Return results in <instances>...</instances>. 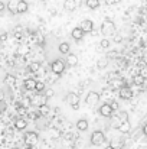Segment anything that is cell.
<instances>
[{
  "label": "cell",
  "mask_w": 147,
  "mask_h": 149,
  "mask_svg": "<svg viewBox=\"0 0 147 149\" xmlns=\"http://www.w3.org/2000/svg\"><path fill=\"white\" fill-rule=\"evenodd\" d=\"M29 68H30V71H32V72H38V71H39V68H41V64H39V62H32Z\"/></svg>",
  "instance_id": "25"
},
{
  "label": "cell",
  "mask_w": 147,
  "mask_h": 149,
  "mask_svg": "<svg viewBox=\"0 0 147 149\" xmlns=\"http://www.w3.org/2000/svg\"><path fill=\"white\" fill-rule=\"evenodd\" d=\"M45 90H46V88H45V84H43L42 81H38V83H36V90H35V91H36V93H43Z\"/></svg>",
  "instance_id": "24"
},
{
  "label": "cell",
  "mask_w": 147,
  "mask_h": 149,
  "mask_svg": "<svg viewBox=\"0 0 147 149\" xmlns=\"http://www.w3.org/2000/svg\"><path fill=\"white\" fill-rule=\"evenodd\" d=\"M118 117L124 122V120H128V114H127V111H118Z\"/></svg>",
  "instance_id": "26"
},
{
  "label": "cell",
  "mask_w": 147,
  "mask_h": 149,
  "mask_svg": "<svg viewBox=\"0 0 147 149\" xmlns=\"http://www.w3.org/2000/svg\"><path fill=\"white\" fill-rule=\"evenodd\" d=\"M12 149H19V148H12Z\"/></svg>",
  "instance_id": "39"
},
{
  "label": "cell",
  "mask_w": 147,
  "mask_h": 149,
  "mask_svg": "<svg viewBox=\"0 0 147 149\" xmlns=\"http://www.w3.org/2000/svg\"><path fill=\"white\" fill-rule=\"evenodd\" d=\"M111 107H112V109H114V110H117V109H118V103H117V101H115V100H114V101H112V103H111Z\"/></svg>",
  "instance_id": "33"
},
{
  "label": "cell",
  "mask_w": 147,
  "mask_h": 149,
  "mask_svg": "<svg viewBox=\"0 0 147 149\" xmlns=\"http://www.w3.org/2000/svg\"><path fill=\"white\" fill-rule=\"evenodd\" d=\"M99 45H101V48H104V49H107V48L110 47V41H108V39H102V41L99 42Z\"/></svg>",
  "instance_id": "28"
},
{
  "label": "cell",
  "mask_w": 147,
  "mask_h": 149,
  "mask_svg": "<svg viewBox=\"0 0 147 149\" xmlns=\"http://www.w3.org/2000/svg\"><path fill=\"white\" fill-rule=\"evenodd\" d=\"M104 1H105V4L111 6V4H115V3H118V1H121V0H104Z\"/></svg>",
  "instance_id": "31"
},
{
  "label": "cell",
  "mask_w": 147,
  "mask_h": 149,
  "mask_svg": "<svg viewBox=\"0 0 147 149\" xmlns=\"http://www.w3.org/2000/svg\"><path fill=\"white\" fill-rule=\"evenodd\" d=\"M36 83H38V81H35V78H26L25 83H23V86H25L26 90L33 91V90H36Z\"/></svg>",
  "instance_id": "11"
},
{
  "label": "cell",
  "mask_w": 147,
  "mask_h": 149,
  "mask_svg": "<svg viewBox=\"0 0 147 149\" xmlns=\"http://www.w3.org/2000/svg\"><path fill=\"white\" fill-rule=\"evenodd\" d=\"M111 145H112L115 149H120L121 148V145H123V142H118V141L115 142V141H112V142H111Z\"/></svg>",
  "instance_id": "30"
},
{
  "label": "cell",
  "mask_w": 147,
  "mask_h": 149,
  "mask_svg": "<svg viewBox=\"0 0 147 149\" xmlns=\"http://www.w3.org/2000/svg\"><path fill=\"white\" fill-rule=\"evenodd\" d=\"M7 9H9V12L12 13V15H14V13H17V3H13L12 0L7 3Z\"/></svg>",
  "instance_id": "19"
},
{
  "label": "cell",
  "mask_w": 147,
  "mask_h": 149,
  "mask_svg": "<svg viewBox=\"0 0 147 149\" xmlns=\"http://www.w3.org/2000/svg\"><path fill=\"white\" fill-rule=\"evenodd\" d=\"M6 39H7V33H6V32H3V33H1V41L4 42Z\"/></svg>",
  "instance_id": "36"
},
{
  "label": "cell",
  "mask_w": 147,
  "mask_h": 149,
  "mask_svg": "<svg viewBox=\"0 0 147 149\" xmlns=\"http://www.w3.org/2000/svg\"><path fill=\"white\" fill-rule=\"evenodd\" d=\"M45 96H46V99H50V97L55 96V91H53L52 88H46V90H45Z\"/></svg>",
  "instance_id": "27"
},
{
  "label": "cell",
  "mask_w": 147,
  "mask_h": 149,
  "mask_svg": "<svg viewBox=\"0 0 147 149\" xmlns=\"http://www.w3.org/2000/svg\"><path fill=\"white\" fill-rule=\"evenodd\" d=\"M90 141H91V143H92L94 146H99V145H102V143L105 142V135H104L101 130H94Z\"/></svg>",
  "instance_id": "2"
},
{
  "label": "cell",
  "mask_w": 147,
  "mask_h": 149,
  "mask_svg": "<svg viewBox=\"0 0 147 149\" xmlns=\"http://www.w3.org/2000/svg\"><path fill=\"white\" fill-rule=\"evenodd\" d=\"M72 135H74V133H66V135H65V139H66V141H72V139H74Z\"/></svg>",
  "instance_id": "32"
},
{
  "label": "cell",
  "mask_w": 147,
  "mask_h": 149,
  "mask_svg": "<svg viewBox=\"0 0 147 149\" xmlns=\"http://www.w3.org/2000/svg\"><path fill=\"white\" fill-rule=\"evenodd\" d=\"M26 149H33V148H32V146H28V148H26Z\"/></svg>",
  "instance_id": "38"
},
{
  "label": "cell",
  "mask_w": 147,
  "mask_h": 149,
  "mask_svg": "<svg viewBox=\"0 0 147 149\" xmlns=\"http://www.w3.org/2000/svg\"><path fill=\"white\" fill-rule=\"evenodd\" d=\"M84 31L81 29V26H78V28H74L72 31H71V36H72V39H75V41H81L82 38H84Z\"/></svg>",
  "instance_id": "10"
},
{
  "label": "cell",
  "mask_w": 147,
  "mask_h": 149,
  "mask_svg": "<svg viewBox=\"0 0 147 149\" xmlns=\"http://www.w3.org/2000/svg\"><path fill=\"white\" fill-rule=\"evenodd\" d=\"M118 96H120V99L123 100H130L133 97V91H131V88L128 86H121L120 91H118Z\"/></svg>",
  "instance_id": "6"
},
{
  "label": "cell",
  "mask_w": 147,
  "mask_h": 149,
  "mask_svg": "<svg viewBox=\"0 0 147 149\" xmlns=\"http://www.w3.org/2000/svg\"><path fill=\"white\" fill-rule=\"evenodd\" d=\"M26 126H28V122L25 120V119H16V122H14V127L17 129V130H23V129H26Z\"/></svg>",
  "instance_id": "17"
},
{
  "label": "cell",
  "mask_w": 147,
  "mask_h": 149,
  "mask_svg": "<svg viewBox=\"0 0 147 149\" xmlns=\"http://www.w3.org/2000/svg\"><path fill=\"white\" fill-rule=\"evenodd\" d=\"M101 33L105 35V36L114 35V33H115V23H114L111 19H105V20L101 23Z\"/></svg>",
  "instance_id": "1"
},
{
  "label": "cell",
  "mask_w": 147,
  "mask_h": 149,
  "mask_svg": "<svg viewBox=\"0 0 147 149\" xmlns=\"http://www.w3.org/2000/svg\"><path fill=\"white\" fill-rule=\"evenodd\" d=\"M65 67H66V65H65L63 61H61V59H55V61H52V64H50V70H52V72L56 74V75L63 74Z\"/></svg>",
  "instance_id": "3"
},
{
  "label": "cell",
  "mask_w": 147,
  "mask_h": 149,
  "mask_svg": "<svg viewBox=\"0 0 147 149\" xmlns=\"http://www.w3.org/2000/svg\"><path fill=\"white\" fill-rule=\"evenodd\" d=\"M104 149H115V148H114L112 145H110V146H105V148H104Z\"/></svg>",
  "instance_id": "37"
},
{
  "label": "cell",
  "mask_w": 147,
  "mask_h": 149,
  "mask_svg": "<svg viewBox=\"0 0 147 149\" xmlns=\"http://www.w3.org/2000/svg\"><path fill=\"white\" fill-rule=\"evenodd\" d=\"M141 132H143V135H144V136H147V123H146V125H144V126H143V129H141Z\"/></svg>",
  "instance_id": "34"
},
{
  "label": "cell",
  "mask_w": 147,
  "mask_h": 149,
  "mask_svg": "<svg viewBox=\"0 0 147 149\" xmlns=\"http://www.w3.org/2000/svg\"><path fill=\"white\" fill-rule=\"evenodd\" d=\"M79 26H81V29H82L85 33H90V32H92V29H94V22L90 20V19H85V20L81 22Z\"/></svg>",
  "instance_id": "9"
},
{
  "label": "cell",
  "mask_w": 147,
  "mask_h": 149,
  "mask_svg": "<svg viewBox=\"0 0 147 149\" xmlns=\"http://www.w3.org/2000/svg\"><path fill=\"white\" fill-rule=\"evenodd\" d=\"M45 100H48L46 99V96L43 94V97H36V99H33V104H36V106H43V104H46V101Z\"/></svg>",
  "instance_id": "21"
},
{
  "label": "cell",
  "mask_w": 147,
  "mask_h": 149,
  "mask_svg": "<svg viewBox=\"0 0 147 149\" xmlns=\"http://www.w3.org/2000/svg\"><path fill=\"white\" fill-rule=\"evenodd\" d=\"M28 9H29V4H28V1L26 0H19L17 1V13H26L28 12Z\"/></svg>",
  "instance_id": "12"
},
{
  "label": "cell",
  "mask_w": 147,
  "mask_h": 149,
  "mask_svg": "<svg viewBox=\"0 0 147 149\" xmlns=\"http://www.w3.org/2000/svg\"><path fill=\"white\" fill-rule=\"evenodd\" d=\"M107 64H108V58H101V59H98V62H97L99 70H104L107 67Z\"/></svg>",
  "instance_id": "22"
},
{
  "label": "cell",
  "mask_w": 147,
  "mask_h": 149,
  "mask_svg": "<svg viewBox=\"0 0 147 149\" xmlns=\"http://www.w3.org/2000/svg\"><path fill=\"white\" fill-rule=\"evenodd\" d=\"M130 130H131V125H130L128 120H124L118 127V132H121V133H128Z\"/></svg>",
  "instance_id": "15"
},
{
  "label": "cell",
  "mask_w": 147,
  "mask_h": 149,
  "mask_svg": "<svg viewBox=\"0 0 147 149\" xmlns=\"http://www.w3.org/2000/svg\"><path fill=\"white\" fill-rule=\"evenodd\" d=\"M49 111V107L46 106V104H43V106H41V114L42 116H45V114H48Z\"/></svg>",
  "instance_id": "29"
},
{
  "label": "cell",
  "mask_w": 147,
  "mask_h": 149,
  "mask_svg": "<svg viewBox=\"0 0 147 149\" xmlns=\"http://www.w3.org/2000/svg\"><path fill=\"white\" fill-rule=\"evenodd\" d=\"M98 101H99V94H98L97 91H90V93L87 94L85 103H87L88 106H95Z\"/></svg>",
  "instance_id": "8"
},
{
  "label": "cell",
  "mask_w": 147,
  "mask_h": 149,
  "mask_svg": "<svg viewBox=\"0 0 147 149\" xmlns=\"http://www.w3.org/2000/svg\"><path fill=\"white\" fill-rule=\"evenodd\" d=\"M66 64L69 67H77L78 65V56L75 54H68L66 55Z\"/></svg>",
  "instance_id": "13"
},
{
  "label": "cell",
  "mask_w": 147,
  "mask_h": 149,
  "mask_svg": "<svg viewBox=\"0 0 147 149\" xmlns=\"http://www.w3.org/2000/svg\"><path fill=\"white\" fill-rule=\"evenodd\" d=\"M85 4H87L88 9H97L99 6V0H87Z\"/></svg>",
  "instance_id": "20"
},
{
  "label": "cell",
  "mask_w": 147,
  "mask_h": 149,
  "mask_svg": "<svg viewBox=\"0 0 147 149\" xmlns=\"http://www.w3.org/2000/svg\"><path fill=\"white\" fill-rule=\"evenodd\" d=\"M79 96L77 94V93H68V96H66V101L71 104V107L74 109V110H78V107H79Z\"/></svg>",
  "instance_id": "5"
},
{
  "label": "cell",
  "mask_w": 147,
  "mask_h": 149,
  "mask_svg": "<svg viewBox=\"0 0 147 149\" xmlns=\"http://www.w3.org/2000/svg\"><path fill=\"white\" fill-rule=\"evenodd\" d=\"M144 81H146L144 75H136V77H134V84H137V86H141Z\"/></svg>",
  "instance_id": "23"
},
{
  "label": "cell",
  "mask_w": 147,
  "mask_h": 149,
  "mask_svg": "<svg viewBox=\"0 0 147 149\" xmlns=\"http://www.w3.org/2000/svg\"><path fill=\"white\" fill-rule=\"evenodd\" d=\"M63 7H65V10H68V12H74V10L77 9V1H75V0H65Z\"/></svg>",
  "instance_id": "16"
},
{
  "label": "cell",
  "mask_w": 147,
  "mask_h": 149,
  "mask_svg": "<svg viewBox=\"0 0 147 149\" xmlns=\"http://www.w3.org/2000/svg\"><path fill=\"white\" fill-rule=\"evenodd\" d=\"M4 9H6V4H4L3 1H0V12H3Z\"/></svg>",
  "instance_id": "35"
},
{
  "label": "cell",
  "mask_w": 147,
  "mask_h": 149,
  "mask_svg": "<svg viewBox=\"0 0 147 149\" xmlns=\"http://www.w3.org/2000/svg\"><path fill=\"white\" fill-rule=\"evenodd\" d=\"M58 49H59L61 54L68 55V54H69V44H68V42H61V44H59V47H58Z\"/></svg>",
  "instance_id": "18"
},
{
  "label": "cell",
  "mask_w": 147,
  "mask_h": 149,
  "mask_svg": "<svg viewBox=\"0 0 147 149\" xmlns=\"http://www.w3.org/2000/svg\"><path fill=\"white\" fill-rule=\"evenodd\" d=\"M99 114L102 116V117H112V113H114V109L111 107V104H102L101 107H99Z\"/></svg>",
  "instance_id": "7"
},
{
  "label": "cell",
  "mask_w": 147,
  "mask_h": 149,
  "mask_svg": "<svg viewBox=\"0 0 147 149\" xmlns=\"http://www.w3.org/2000/svg\"><path fill=\"white\" fill-rule=\"evenodd\" d=\"M25 145L26 146H35L38 142H39V135L36 132H28L25 135Z\"/></svg>",
  "instance_id": "4"
},
{
  "label": "cell",
  "mask_w": 147,
  "mask_h": 149,
  "mask_svg": "<svg viewBox=\"0 0 147 149\" xmlns=\"http://www.w3.org/2000/svg\"><path fill=\"white\" fill-rule=\"evenodd\" d=\"M88 122L85 120V119H79L78 122H77V129L79 130V132H85V130H88Z\"/></svg>",
  "instance_id": "14"
}]
</instances>
